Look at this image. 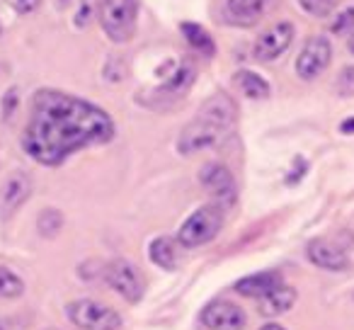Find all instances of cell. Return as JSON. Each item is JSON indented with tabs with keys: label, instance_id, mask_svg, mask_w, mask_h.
Here are the masks:
<instances>
[{
	"label": "cell",
	"instance_id": "6da1fadb",
	"mask_svg": "<svg viewBox=\"0 0 354 330\" xmlns=\"http://www.w3.org/2000/svg\"><path fill=\"white\" fill-rule=\"evenodd\" d=\"M112 136L114 122L104 109L61 90H39L32 98L22 148L32 161L54 168L80 148L107 143Z\"/></svg>",
	"mask_w": 354,
	"mask_h": 330
},
{
	"label": "cell",
	"instance_id": "7a4b0ae2",
	"mask_svg": "<svg viewBox=\"0 0 354 330\" xmlns=\"http://www.w3.org/2000/svg\"><path fill=\"white\" fill-rule=\"evenodd\" d=\"M238 119V107L231 95L216 93L199 107L197 117L187 124L177 136V151L183 156L207 151V148L221 143L231 134Z\"/></svg>",
	"mask_w": 354,
	"mask_h": 330
},
{
	"label": "cell",
	"instance_id": "3957f363",
	"mask_svg": "<svg viewBox=\"0 0 354 330\" xmlns=\"http://www.w3.org/2000/svg\"><path fill=\"white\" fill-rule=\"evenodd\" d=\"M223 226V207L218 204H207V207L197 209L189 214L187 221L177 231V243L183 248H199L207 246L209 241L218 236Z\"/></svg>",
	"mask_w": 354,
	"mask_h": 330
},
{
	"label": "cell",
	"instance_id": "277c9868",
	"mask_svg": "<svg viewBox=\"0 0 354 330\" xmlns=\"http://www.w3.org/2000/svg\"><path fill=\"white\" fill-rule=\"evenodd\" d=\"M136 0H100L97 15L104 35L117 44H124L136 32Z\"/></svg>",
	"mask_w": 354,
	"mask_h": 330
},
{
	"label": "cell",
	"instance_id": "5b68a950",
	"mask_svg": "<svg viewBox=\"0 0 354 330\" xmlns=\"http://www.w3.org/2000/svg\"><path fill=\"white\" fill-rule=\"evenodd\" d=\"M66 315L80 330H119L122 315L109 306L93 299H78L66 306Z\"/></svg>",
	"mask_w": 354,
	"mask_h": 330
},
{
	"label": "cell",
	"instance_id": "8992f818",
	"mask_svg": "<svg viewBox=\"0 0 354 330\" xmlns=\"http://www.w3.org/2000/svg\"><path fill=\"white\" fill-rule=\"evenodd\" d=\"M104 279H107V284L112 286L119 296H124L129 304L141 301L143 289H146L138 267L129 260H112L109 262V265L104 267Z\"/></svg>",
	"mask_w": 354,
	"mask_h": 330
},
{
	"label": "cell",
	"instance_id": "52a82bcc",
	"mask_svg": "<svg viewBox=\"0 0 354 330\" xmlns=\"http://www.w3.org/2000/svg\"><path fill=\"white\" fill-rule=\"evenodd\" d=\"M330 61H333V44L328 37H310L296 59V75L301 80H315L328 71Z\"/></svg>",
	"mask_w": 354,
	"mask_h": 330
},
{
	"label": "cell",
	"instance_id": "ba28073f",
	"mask_svg": "<svg viewBox=\"0 0 354 330\" xmlns=\"http://www.w3.org/2000/svg\"><path fill=\"white\" fill-rule=\"evenodd\" d=\"M199 183L204 185L209 197L218 207H228V204L236 202V180L223 163H207L199 173Z\"/></svg>",
	"mask_w": 354,
	"mask_h": 330
},
{
	"label": "cell",
	"instance_id": "9c48e42d",
	"mask_svg": "<svg viewBox=\"0 0 354 330\" xmlns=\"http://www.w3.org/2000/svg\"><path fill=\"white\" fill-rule=\"evenodd\" d=\"M294 42V25L291 22H277L270 30H265L260 37L255 39V46H252V54H255L257 61H274L284 54L286 49Z\"/></svg>",
	"mask_w": 354,
	"mask_h": 330
},
{
	"label": "cell",
	"instance_id": "30bf717a",
	"mask_svg": "<svg viewBox=\"0 0 354 330\" xmlns=\"http://www.w3.org/2000/svg\"><path fill=\"white\" fill-rule=\"evenodd\" d=\"M202 323L209 330H243L248 325V315L231 301H212L202 311Z\"/></svg>",
	"mask_w": 354,
	"mask_h": 330
},
{
	"label": "cell",
	"instance_id": "8fae6325",
	"mask_svg": "<svg viewBox=\"0 0 354 330\" xmlns=\"http://www.w3.org/2000/svg\"><path fill=\"white\" fill-rule=\"evenodd\" d=\"M32 194V180L27 173H12L0 187V217L10 219Z\"/></svg>",
	"mask_w": 354,
	"mask_h": 330
},
{
	"label": "cell",
	"instance_id": "7c38bea8",
	"mask_svg": "<svg viewBox=\"0 0 354 330\" xmlns=\"http://www.w3.org/2000/svg\"><path fill=\"white\" fill-rule=\"evenodd\" d=\"M308 260L313 262V265L323 267V270H330V272H342V270H347V265H349L347 253L339 246H335V243L325 241V238H318V241L308 243Z\"/></svg>",
	"mask_w": 354,
	"mask_h": 330
},
{
	"label": "cell",
	"instance_id": "4fadbf2b",
	"mask_svg": "<svg viewBox=\"0 0 354 330\" xmlns=\"http://www.w3.org/2000/svg\"><path fill=\"white\" fill-rule=\"evenodd\" d=\"M277 0H228V15L238 25H255L267 10L274 8Z\"/></svg>",
	"mask_w": 354,
	"mask_h": 330
},
{
	"label": "cell",
	"instance_id": "5bb4252c",
	"mask_svg": "<svg viewBox=\"0 0 354 330\" xmlns=\"http://www.w3.org/2000/svg\"><path fill=\"white\" fill-rule=\"evenodd\" d=\"M294 304H296V289L294 286L279 284L260 299V313L265 318H277V315L286 313Z\"/></svg>",
	"mask_w": 354,
	"mask_h": 330
},
{
	"label": "cell",
	"instance_id": "9a60e30c",
	"mask_svg": "<svg viewBox=\"0 0 354 330\" xmlns=\"http://www.w3.org/2000/svg\"><path fill=\"white\" fill-rule=\"evenodd\" d=\"M279 284H281L279 272H260V275H250L238 282L236 291L243 296H250V299H262V296L270 294V291Z\"/></svg>",
	"mask_w": 354,
	"mask_h": 330
},
{
	"label": "cell",
	"instance_id": "2e32d148",
	"mask_svg": "<svg viewBox=\"0 0 354 330\" xmlns=\"http://www.w3.org/2000/svg\"><path fill=\"white\" fill-rule=\"evenodd\" d=\"M236 85L241 88V93L250 100H265L270 98V83L262 75L252 73V71H238L236 73Z\"/></svg>",
	"mask_w": 354,
	"mask_h": 330
},
{
	"label": "cell",
	"instance_id": "e0dca14e",
	"mask_svg": "<svg viewBox=\"0 0 354 330\" xmlns=\"http://www.w3.org/2000/svg\"><path fill=\"white\" fill-rule=\"evenodd\" d=\"M192 80H194V66L189 64V61H185V64L167 78V83L160 88V95H175V98H180V95H185L189 90Z\"/></svg>",
	"mask_w": 354,
	"mask_h": 330
},
{
	"label": "cell",
	"instance_id": "ac0fdd59",
	"mask_svg": "<svg viewBox=\"0 0 354 330\" xmlns=\"http://www.w3.org/2000/svg\"><path fill=\"white\" fill-rule=\"evenodd\" d=\"M148 255H151V260L156 262L158 267H162V270H175V243H172V238H156V241L151 243V248H148Z\"/></svg>",
	"mask_w": 354,
	"mask_h": 330
},
{
	"label": "cell",
	"instance_id": "d6986e66",
	"mask_svg": "<svg viewBox=\"0 0 354 330\" xmlns=\"http://www.w3.org/2000/svg\"><path fill=\"white\" fill-rule=\"evenodd\" d=\"M183 32H185V39L189 42V46L197 51H202L204 56H214V42L209 37V32L204 27L194 25V22H185L183 25Z\"/></svg>",
	"mask_w": 354,
	"mask_h": 330
},
{
	"label": "cell",
	"instance_id": "ffe728a7",
	"mask_svg": "<svg viewBox=\"0 0 354 330\" xmlns=\"http://www.w3.org/2000/svg\"><path fill=\"white\" fill-rule=\"evenodd\" d=\"M25 294V282L8 267H0V299H17Z\"/></svg>",
	"mask_w": 354,
	"mask_h": 330
},
{
	"label": "cell",
	"instance_id": "44dd1931",
	"mask_svg": "<svg viewBox=\"0 0 354 330\" xmlns=\"http://www.w3.org/2000/svg\"><path fill=\"white\" fill-rule=\"evenodd\" d=\"M37 228H39V233L44 238H54L64 228V217L56 209H44L39 214V219H37Z\"/></svg>",
	"mask_w": 354,
	"mask_h": 330
},
{
	"label": "cell",
	"instance_id": "7402d4cb",
	"mask_svg": "<svg viewBox=\"0 0 354 330\" xmlns=\"http://www.w3.org/2000/svg\"><path fill=\"white\" fill-rule=\"evenodd\" d=\"M337 3H339V0H299V6L313 17L330 15V12L337 8Z\"/></svg>",
	"mask_w": 354,
	"mask_h": 330
},
{
	"label": "cell",
	"instance_id": "603a6c76",
	"mask_svg": "<svg viewBox=\"0 0 354 330\" xmlns=\"http://www.w3.org/2000/svg\"><path fill=\"white\" fill-rule=\"evenodd\" d=\"M330 30H333V35H349V32H354V8H344L342 12H337Z\"/></svg>",
	"mask_w": 354,
	"mask_h": 330
},
{
	"label": "cell",
	"instance_id": "cb8c5ba5",
	"mask_svg": "<svg viewBox=\"0 0 354 330\" xmlns=\"http://www.w3.org/2000/svg\"><path fill=\"white\" fill-rule=\"evenodd\" d=\"M17 102H20V95H17L15 88H10L6 93V98H3V119H6V122L12 119V114H15V109H17Z\"/></svg>",
	"mask_w": 354,
	"mask_h": 330
},
{
	"label": "cell",
	"instance_id": "d4e9b609",
	"mask_svg": "<svg viewBox=\"0 0 354 330\" xmlns=\"http://www.w3.org/2000/svg\"><path fill=\"white\" fill-rule=\"evenodd\" d=\"M93 15H95V0H80V10H78V15H75V25L88 27Z\"/></svg>",
	"mask_w": 354,
	"mask_h": 330
},
{
	"label": "cell",
	"instance_id": "484cf974",
	"mask_svg": "<svg viewBox=\"0 0 354 330\" xmlns=\"http://www.w3.org/2000/svg\"><path fill=\"white\" fill-rule=\"evenodd\" d=\"M337 90L342 95H352L354 93V68H344L337 78Z\"/></svg>",
	"mask_w": 354,
	"mask_h": 330
},
{
	"label": "cell",
	"instance_id": "4316f807",
	"mask_svg": "<svg viewBox=\"0 0 354 330\" xmlns=\"http://www.w3.org/2000/svg\"><path fill=\"white\" fill-rule=\"evenodd\" d=\"M39 6H41V0H15V10L20 12V15H32Z\"/></svg>",
	"mask_w": 354,
	"mask_h": 330
},
{
	"label": "cell",
	"instance_id": "83f0119b",
	"mask_svg": "<svg viewBox=\"0 0 354 330\" xmlns=\"http://www.w3.org/2000/svg\"><path fill=\"white\" fill-rule=\"evenodd\" d=\"M342 131L344 134H354V119H347V122L342 124Z\"/></svg>",
	"mask_w": 354,
	"mask_h": 330
},
{
	"label": "cell",
	"instance_id": "f1b7e54d",
	"mask_svg": "<svg viewBox=\"0 0 354 330\" xmlns=\"http://www.w3.org/2000/svg\"><path fill=\"white\" fill-rule=\"evenodd\" d=\"M347 49H349V54H354V32L349 35V39H347Z\"/></svg>",
	"mask_w": 354,
	"mask_h": 330
},
{
	"label": "cell",
	"instance_id": "f546056e",
	"mask_svg": "<svg viewBox=\"0 0 354 330\" xmlns=\"http://www.w3.org/2000/svg\"><path fill=\"white\" fill-rule=\"evenodd\" d=\"M262 330H284V328H281V325H277V323H267Z\"/></svg>",
	"mask_w": 354,
	"mask_h": 330
},
{
	"label": "cell",
	"instance_id": "4dcf8cb0",
	"mask_svg": "<svg viewBox=\"0 0 354 330\" xmlns=\"http://www.w3.org/2000/svg\"><path fill=\"white\" fill-rule=\"evenodd\" d=\"M51 330H56V328H51Z\"/></svg>",
	"mask_w": 354,
	"mask_h": 330
}]
</instances>
